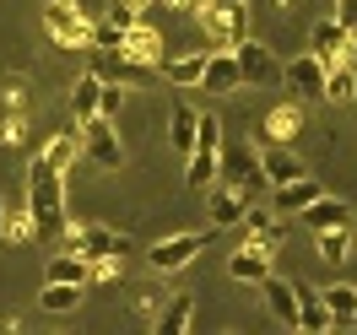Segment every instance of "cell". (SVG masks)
<instances>
[{"mask_svg":"<svg viewBox=\"0 0 357 335\" xmlns=\"http://www.w3.org/2000/svg\"><path fill=\"white\" fill-rule=\"evenodd\" d=\"M27 205H33V217H38V238H66V168L60 162H49L44 152L33 157V168H27Z\"/></svg>","mask_w":357,"mask_h":335,"instance_id":"1","label":"cell"},{"mask_svg":"<svg viewBox=\"0 0 357 335\" xmlns=\"http://www.w3.org/2000/svg\"><path fill=\"white\" fill-rule=\"evenodd\" d=\"M335 17H341L347 27H357V0H335Z\"/></svg>","mask_w":357,"mask_h":335,"instance_id":"42","label":"cell"},{"mask_svg":"<svg viewBox=\"0 0 357 335\" xmlns=\"http://www.w3.org/2000/svg\"><path fill=\"white\" fill-rule=\"evenodd\" d=\"M255 146L260 141H249V146H238V152H227V162H222V179L227 184H238L249 201H260V189H266V168H255Z\"/></svg>","mask_w":357,"mask_h":335,"instance_id":"13","label":"cell"},{"mask_svg":"<svg viewBox=\"0 0 357 335\" xmlns=\"http://www.w3.org/2000/svg\"><path fill=\"white\" fill-rule=\"evenodd\" d=\"M303 227H309V233H325V227H347V201H335V195H319V201L303 211Z\"/></svg>","mask_w":357,"mask_h":335,"instance_id":"26","label":"cell"},{"mask_svg":"<svg viewBox=\"0 0 357 335\" xmlns=\"http://www.w3.org/2000/svg\"><path fill=\"white\" fill-rule=\"evenodd\" d=\"M325 81H331V65L319 60V54H298V60H287V70H282V87L298 98V103H314V98H325Z\"/></svg>","mask_w":357,"mask_h":335,"instance_id":"7","label":"cell"},{"mask_svg":"<svg viewBox=\"0 0 357 335\" xmlns=\"http://www.w3.org/2000/svg\"><path fill=\"white\" fill-rule=\"evenodd\" d=\"M260 168H266V179H271V189L276 184H292V179H303V162L287 152V141H266L260 146Z\"/></svg>","mask_w":357,"mask_h":335,"instance_id":"16","label":"cell"},{"mask_svg":"<svg viewBox=\"0 0 357 335\" xmlns=\"http://www.w3.org/2000/svg\"><path fill=\"white\" fill-rule=\"evenodd\" d=\"M168 141H174V152H178V157L195 152V146H201V109L178 103V109L168 114Z\"/></svg>","mask_w":357,"mask_h":335,"instance_id":"17","label":"cell"},{"mask_svg":"<svg viewBox=\"0 0 357 335\" xmlns=\"http://www.w3.org/2000/svg\"><path fill=\"white\" fill-rule=\"evenodd\" d=\"M238 65H244V87H282V70H287V65H276V54L260 38L238 44Z\"/></svg>","mask_w":357,"mask_h":335,"instance_id":"10","label":"cell"},{"mask_svg":"<svg viewBox=\"0 0 357 335\" xmlns=\"http://www.w3.org/2000/svg\"><path fill=\"white\" fill-rule=\"evenodd\" d=\"M319 195H325V189H319V179H309V173H303V179H292V184H276L271 205H276V211H309Z\"/></svg>","mask_w":357,"mask_h":335,"instance_id":"21","label":"cell"},{"mask_svg":"<svg viewBox=\"0 0 357 335\" xmlns=\"http://www.w3.org/2000/svg\"><path fill=\"white\" fill-rule=\"evenodd\" d=\"M352 330H357V313H352Z\"/></svg>","mask_w":357,"mask_h":335,"instance_id":"44","label":"cell"},{"mask_svg":"<svg viewBox=\"0 0 357 335\" xmlns=\"http://www.w3.org/2000/svg\"><path fill=\"white\" fill-rule=\"evenodd\" d=\"M114 276H119V254H98V260H87V287H109Z\"/></svg>","mask_w":357,"mask_h":335,"instance_id":"35","label":"cell"},{"mask_svg":"<svg viewBox=\"0 0 357 335\" xmlns=\"http://www.w3.org/2000/svg\"><path fill=\"white\" fill-rule=\"evenodd\" d=\"M92 49H103V54H125V27L119 22H98V33H92Z\"/></svg>","mask_w":357,"mask_h":335,"instance_id":"34","label":"cell"},{"mask_svg":"<svg viewBox=\"0 0 357 335\" xmlns=\"http://www.w3.org/2000/svg\"><path fill=\"white\" fill-rule=\"evenodd\" d=\"M314 249H319V260H325V265L352 260V227H325V233H314Z\"/></svg>","mask_w":357,"mask_h":335,"instance_id":"27","label":"cell"},{"mask_svg":"<svg viewBox=\"0 0 357 335\" xmlns=\"http://www.w3.org/2000/svg\"><path fill=\"white\" fill-rule=\"evenodd\" d=\"M44 33L54 49H92L98 22H87L82 0H44Z\"/></svg>","mask_w":357,"mask_h":335,"instance_id":"3","label":"cell"},{"mask_svg":"<svg viewBox=\"0 0 357 335\" xmlns=\"http://www.w3.org/2000/svg\"><path fill=\"white\" fill-rule=\"evenodd\" d=\"M195 22L206 38H217L222 49H238L249 38V0H201Z\"/></svg>","mask_w":357,"mask_h":335,"instance_id":"2","label":"cell"},{"mask_svg":"<svg viewBox=\"0 0 357 335\" xmlns=\"http://www.w3.org/2000/svg\"><path fill=\"white\" fill-rule=\"evenodd\" d=\"M82 297H87V281H44V292H38L44 313H76Z\"/></svg>","mask_w":357,"mask_h":335,"instance_id":"22","label":"cell"},{"mask_svg":"<svg viewBox=\"0 0 357 335\" xmlns=\"http://www.w3.org/2000/svg\"><path fill=\"white\" fill-rule=\"evenodd\" d=\"M135 303H141V313H162V303H168V297H162V292H141Z\"/></svg>","mask_w":357,"mask_h":335,"instance_id":"41","label":"cell"},{"mask_svg":"<svg viewBox=\"0 0 357 335\" xmlns=\"http://www.w3.org/2000/svg\"><path fill=\"white\" fill-rule=\"evenodd\" d=\"M141 11H146V0H109V22H119V27H135L141 22Z\"/></svg>","mask_w":357,"mask_h":335,"instance_id":"37","label":"cell"},{"mask_svg":"<svg viewBox=\"0 0 357 335\" xmlns=\"http://www.w3.org/2000/svg\"><path fill=\"white\" fill-rule=\"evenodd\" d=\"M341 319H335V309L325 303V292H303V330L309 335H325V330H335Z\"/></svg>","mask_w":357,"mask_h":335,"instance_id":"28","label":"cell"},{"mask_svg":"<svg viewBox=\"0 0 357 335\" xmlns=\"http://www.w3.org/2000/svg\"><path fill=\"white\" fill-rule=\"evenodd\" d=\"M6 211H11V205L0 201V244H6Z\"/></svg>","mask_w":357,"mask_h":335,"instance_id":"43","label":"cell"},{"mask_svg":"<svg viewBox=\"0 0 357 335\" xmlns=\"http://www.w3.org/2000/svg\"><path fill=\"white\" fill-rule=\"evenodd\" d=\"M125 54H130V60H141V65H157V70H162V33H157L152 22L125 27Z\"/></svg>","mask_w":357,"mask_h":335,"instance_id":"18","label":"cell"},{"mask_svg":"<svg viewBox=\"0 0 357 335\" xmlns=\"http://www.w3.org/2000/svg\"><path fill=\"white\" fill-rule=\"evenodd\" d=\"M325 303L335 309V319H341V325H352V313H357V287L335 281V287H325Z\"/></svg>","mask_w":357,"mask_h":335,"instance_id":"33","label":"cell"},{"mask_svg":"<svg viewBox=\"0 0 357 335\" xmlns=\"http://www.w3.org/2000/svg\"><path fill=\"white\" fill-rule=\"evenodd\" d=\"M190 325H195V297H168V303H162V313L152 319L157 335H184Z\"/></svg>","mask_w":357,"mask_h":335,"instance_id":"24","label":"cell"},{"mask_svg":"<svg viewBox=\"0 0 357 335\" xmlns=\"http://www.w3.org/2000/svg\"><path fill=\"white\" fill-rule=\"evenodd\" d=\"M201 146H217V152H222V119H217V114H201Z\"/></svg>","mask_w":357,"mask_h":335,"instance_id":"39","label":"cell"},{"mask_svg":"<svg viewBox=\"0 0 357 335\" xmlns=\"http://www.w3.org/2000/svg\"><path fill=\"white\" fill-rule=\"evenodd\" d=\"M60 244H66L70 254H82V260H98V254H125V249H130L119 233H114V227H103V222H70Z\"/></svg>","mask_w":357,"mask_h":335,"instance_id":"8","label":"cell"},{"mask_svg":"<svg viewBox=\"0 0 357 335\" xmlns=\"http://www.w3.org/2000/svg\"><path fill=\"white\" fill-rule=\"evenodd\" d=\"M244 227H249V238H255V244H266L271 254H276V249H282V238H287V222L276 217V205H271V211H260V205H249Z\"/></svg>","mask_w":357,"mask_h":335,"instance_id":"19","label":"cell"},{"mask_svg":"<svg viewBox=\"0 0 357 335\" xmlns=\"http://www.w3.org/2000/svg\"><path fill=\"white\" fill-rule=\"evenodd\" d=\"M211 233H222V227H211ZM211 233H174V238H157V244L146 249V265H152L157 276H168V270H184L206 244H211Z\"/></svg>","mask_w":357,"mask_h":335,"instance_id":"5","label":"cell"},{"mask_svg":"<svg viewBox=\"0 0 357 335\" xmlns=\"http://www.w3.org/2000/svg\"><path fill=\"white\" fill-rule=\"evenodd\" d=\"M44 281H87V260H82V254H54V260H49V270H44Z\"/></svg>","mask_w":357,"mask_h":335,"instance_id":"31","label":"cell"},{"mask_svg":"<svg viewBox=\"0 0 357 335\" xmlns=\"http://www.w3.org/2000/svg\"><path fill=\"white\" fill-rule=\"evenodd\" d=\"M298 130H303V103L292 98V103H276V109L255 125V141H260V146H266V141H292Z\"/></svg>","mask_w":357,"mask_h":335,"instance_id":"14","label":"cell"},{"mask_svg":"<svg viewBox=\"0 0 357 335\" xmlns=\"http://www.w3.org/2000/svg\"><path fill=\"white\" fill-rule=\"evenodd\" d=\"M206 60H211V49H195V54H178V60H168V81H178V87H201Z\"/></svg>","mask_w":357,"mask_h":335,"instance_id":"29","label":"cell"},{"mask_svg":"<svg viewBox=\"0 0 357 335\" xmlns=\"http://www.w3.org/2000/svg\"><path fill=\"white\" fill-rule=\"evenodd\" d=\"M82 125V141H87V162L92 168H125V141H119V130H114L109 114H92V119H76Z\"/></svg>","mask_w":357,"mask_h":335,"instance_id":"4","label":"cell"},{"mask_svg":"<svg viewBox=\"0 0 357 335\" xmlns=\"http://www.w3.org/2000/svg\"><path fill=\"white\" fill-rule=\"evenodd\" d=\"M98 109H103V76L87 70V76H76V87H70V114H76V119H92Z\"/></svg>","mask_w":357,"mask_h":335,"instance_id":"23","label":"cell"},{"mask_svg":"<svg viewBox=\"0 0 357 335\" xmlns=\"http://www.w3.org/2000/svg\"><path fill=\"white\" fill-rule=\"evenodd\" d=\"M6 109L27 114V87H22V81H6Z\"/></svg>","mask_w":357,"mask_h":335,"instance_id":"40","label":"cell"},{"mask_svg":"<svg viewBox=\"0 0 357 335\" xmlns=\"http://www.w3.org/2000/svg\"><path fill=\"white\" fill-rule=\"evenodd\" d=\"M33 238H38V217H33V205L6 211V244H33Z\"/></svg>","mask_w":357,"mask_h":335,"instance_id":"30","label":"cell"},{"mask_svg":"<svg viewBox=\"0 0 357 335\" xmlns=\"http://www.w3.org/2000/svg\"><path fill=\"white\" fill-rule=\"evenodd\" d=\"M217 179H222V152H217V146H195V152H190V168H184V184H190V189H211Z\"/></svg>","mask_w":357,"mask_h":335,"instance_id":"20","label":"cell"},{"mask_svg":"<svg viewBox=\"0 0 357 335\" xmlns=\"http://www.w3.org/2000/svg\"><path fill=\"white\" fill-rule=\"evenodd\" d=\"M201 87L211 92V98H227V92H238V87H244V65H238V49H222V44L211 49Z\"/></svg>","mask_w":357,"mask_h":335,"instance_id":"11","label":"cell"},{"mask_svg":"<svg viewBox=\"0 0 357 335\" xmlns=\"http://www.w3.org/2000/svg\"><path fill=\"white\" fill-rule=\"evenodd\" d=\"M314 54L325 60V65H357V27H347L341 17H325V22H314Z\"/></svg>","mask_w":357,"mask_h":335,"instance_id":"6","label":"cell"},{"mask_svg":"<svg viewBox=\"0 0 357 335\" xmlns=\"http://www.w3.org/2000/svg\"><path fill=\"white\" fill-rule=\"evenodd\" d=\"M44 157H49V162H60V168H76V162L87 157V141H82V125H76V130H60V135H49Z\"/></svg>","mask_w":357,"mask_h":335,"instance_id":"25","label":"cell"},{"mask_svg":"<svg viewBox=\"0 0 357 335\" xmlns=\"http://www.w3.org/2000/svg\"><path fill=\"white\" fill-rule=\"evenodd\" d=\"M0 141H6V146H22L27 141V114H17V109L0 114Z\"/></svg>","mask_w":357,"mask_h":335,"instance_id":"36","label":"cell"},{"mask_svg":"<svg viewBox=\"0 0 357 335\" xmlns=\"http://www.w3.org/2000/svg\"><path fill=\"white\" fill-rule=\"evenodd\" d=\"M260 292H266V309L276 325H287V330H303V292L292 287V281H282L276 270H271L266 281H260Z\"/></svg>","mask_w":357,"mask_h":335,"instance_id":"9","label":"cell"},{"mask_svg":"<svg viewBox=\"0 0 357 335\" xmlns=\"http://www.w3.org/2000/svg\"><path fill=\"white\" fill-rule=\"evenodd\" d=\"M119 109H125V81H109V76H103V109H98V114L119 119Z\"/></svg>","mask_w":357,"mask_h":335,"instance_id":"38","label":"cell"},{"mask_svg":"<svg viewBox=\"0 0 357 335\" xmlns=\"http://www.w3.org/2000/svg\"><path fill=\"white\" fill-rule=\"evenodd\" d=\"M249 205H255V201H249L238 184H227V179H217L211 189H206V211H211V227H233V222H244Z\"/></svg>","mask_w":357,"mask_h":335,"instance_id":"12","label":"cell"},{"mask_svg":"<svg viewBox=\"0 0 357 335\" xmlns=\"http://www.w3.org/2000/svg\"><path fill=\"white\" fill-rule=\"evenodd\" d=\"M271 260H276V254H271L266 244H255V238H249V244L227 260V276H233V281H249V287H260V281L271 276Z\"/></svg>","mask_w":357,"mask_h":335,"instance_id":"15","label":"cell"},{"mask_svg":"<svg viewBox=\"0 0 357 335\" xmlns=\"http://www.w3.org/2000/svg\"><path fill=\"white\" fill-rule=\"evenodd\" d=\"M325 98H331V103H352V98H357V65H331Z\"/></svg>","mask_w":357,"mask_h":335,"instance_id":"32","label":"cell"}]
</instances>
